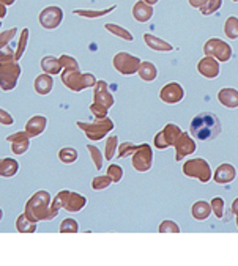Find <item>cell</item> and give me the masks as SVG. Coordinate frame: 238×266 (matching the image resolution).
<instances>
[{"instance_id":"obj_1","label":"cell","mask_w":238,"mask_h":266,"mask_svg":"<svg viewBox=\"0 0 238 266\" xmlns=\"http://www.w3.org/2000/svg\"><path fill=\"white\" fill-rule=\"evenodd\" d=\"M222 131L219 118L213 112H201L196 115L191 122L189 132L191 136L197 140H213L216 139Z\"/></svg>"},{"instance_id":"obj_2","label":"cell","mask_w":238,"mask_h":266,"mask_svg":"<svg viewBox=\"0 0 238 266\" xmlns=\"http://www.w3.org/2000/svg\"><path fill=\"white\" fill-rule=\"evenodd\" d=\"M205 56L213 57L218 62H227L232 57V47L219 38H211L204 46Z\"/></svg>"},{"instance_id":"obj_3","label":"cell","mask_w":238,"mask_h":266,"mask_svg":"<svg viewBox=\"0 0 238 266\" xmlns=\"http://www.w3.org/2000/svg\"><path fill=\"white\" fill-rule=\"evenodd\" d=\"M184 175L191 178H197L202 183H208L211 180V170L205 159H191L183 166Z\"/></svg>"},{"instance_id":"obj_4","label":"cell","mask_w":238,"mask_h":266,"mask_svg":"<svg viewBox=\"0 0 238 266\" xmlns=\"http://www.w3.org/2000/svg\"><path fill=\"white\" fill-rule=\"evenodd\" d=\"M63 84L70 87L73 91H81L85 87L95 84V77L91 74H81L77 70H67L63 73Z\"/></svg>"},{"instance_id":"obj_5","label":"cell","mask_w":238,"mask_h":266,"mask_svg":"<svg viewBox=\"0 0 238 266\" xmlns=\"http://www.w3.org/2000/svg\"><path fill=\"white\" fill-rule=\"evenodd\" d=\"M140 59L136 57V56H131L128 54V52H118V54L114 57V66H115V70L118 73H122V74H134L137 70H139V66H140Z\"/></svg>"},{"instance_id":"obj_6","label":"cell","mask_w":238,"mask_h":266,"mask_svg":"<svg viewBox=\"0 0 238 266\" xmlns=\"http://www.w3.org/2000/svg\"><path fill=\"white\" fill-rule=\"evenodd\" d=\"M19 76H21L19 65L11 63V62H4L2 65H0V87H2L5 91L11 90L16 85Z\"/></svg>"},{"instance_id":"obj_7","label":"cell","mask_w":238,"mask_h":266,"mask_svg":"<svg viewBox=\"0 0 238 266\" xmlns=\"http://www.w3.org/2000/svg\"><path fill=\"white\" fill-rule=\"evenodd\" d=\"M62 19H63V11L59 7H47L39 13V24L47 30L57 29Z\"/></svg>"},{"instance_id":"obj_8","label":"cell","mask_w":238,"mask_h":266,"mask_svg":"<svg viewBox=\"0 0 238 266\" xmlns=\"http://www.w3.org/2000/svg\"><path fill=\"white\" fill-rule=\"evenodd\" d=\"M181 136V131L177 125H167L164 131H161L160 134L155 137V145L158 148H166L169 145H175L178 137Z\"/></svg>"},{"instance_id":"obj_9","label":"cell","mask_w":238,"mask_h":266,"mask_svg":"<svg viewBox=\"0 0 238 266\" xmlns=\"http://www.w3.org/2000/svg\"><path fill=\"white\" fill-rule=\"evenodd\" d=\"M152 148L149 145H140L133 156V166L137 172H147L152 167Z\"/></svg>"},{"instance_id":"obj_10","label":"cell","mask_w":238,"mask_h":266,"mask_svg":"<svg viewBox=\"0 0 238 266\" xmlns=\"http://www.w3.org/2000/svg\"><path fill=\"white\" fill-rule=\"evenodd\" d=\"M160 96L167 104H177L184 98V90L178 82H170L161 88Z\"/></svg>"},{"instance_id":"obj_11","label":"cell","mask_w":238,"mask_h":266,"mask_svg":"<svg viewBox=\"0 0 238 266\" xmlns=\"http://www.w3.org/2000/svg\"><path fill=\"white\" fill-rule=\"evenodd\" d=\"M197 70H199V73L207 77V79H216L219 76V71H221V66L218 63L216 59L213 57H204L199 65H197Z\"/></svg>"},{"instance_id":"obj_12","label":"cell","mask_w":238,"mask_h":266,"mask_svg":"<svg viewBox=\"0 0 238 266\" xmlns=\"http://www.w3.org/2000/svg\"><path fill=\"white\" fill-rule=\"evenodd\" d=\"M175 147H177L175 159H177V161H181L183 156H188V154L196 151V142L186 134V132H181V136L175 142Z\"/></svg>"},{"instance_id":"obj_13","label":"cell","mask_w":238,"mask_h":266,"mask_svg":"<svg viewBox=\"0 0 238 266\" xmlns=\"http://www.w3.org/2000/svg\"><path fill=\"white\" fill-rule=\"evenodd\" d=\"M218 101L227 109L238 108V90L235 88H222L218 91Z\"/></svg>"},{"instance_id":"obj_14","label":"cell","mask_w":238,"mask_h":266,"mask_svg":"<svg viewBox=\"0 0 238 266\" xmlns=\"http://www.w3.org/2000/svg\"><path fill=\"white\" fill-rule=\"evenodd\" d=\"M235 177H236V172L232 164H221L215 172V181L218 184H227L233 181Z\"/></svg>"},{"instance_id":"obj_15","label":"cell","mask_w":238,"mask_h":266,"mask_svg":"<svg viewBox=\"0 0 238 266\" xmlns=\"http://www.w3.org/2000/svg\"><path fill=\"white\" fill-rule=\"evenodd\" d=\"M153 16V7L147 2H136V5L133 7V18L137 21V22H147L150 21Z\"/></svg>"},{"instance_id":"obj_16","label":"cell","mask_w":238,"mask_h":266,"mask_svg":"<svg viewBox=\"0 0 238 266\" xmlns=\"http://www.w3.org/2000/svg\"><path fill=\"white\" fill-rule=\"evenodd\" d=\"M144 41L150 49H153L156 52H170L172 49H174V46H172L170 43L164 41V39H161V38H156L150 33L144 35Z\"/></svg>"},{"instance_id":"obj_17","label":"cell","mask_w":238,"mask_h":266,"mask_svg":"<svg viewBox=\"0 0 238 266\" xmlns=\"http://www.w3.org/2000/svg\"><path fill=\"white\" fill-rule=\"evenodd\" d=\"M137 73H139L142 81H145V82H153L158 76V70L152 62H142Z\"/></svg>"},{"instance_id":"obj_18","label":"cell","mask_w":238,"mask_h":266,"mask_svg":"<svg viewBox=\"0 0 238 266\" xmlns=\"http://www.w3.org/2000/svg\"><path fill=\"white\" fill-rule=\"evenodd\" d=\"M211 212V205H208V202H196L193 206V216L197 221H205Z\"/></svg>"},{"instance_id":"obj_19","label":"cell","mask_w":238,"mask_h":266,"mask_svg":"<svg viewBox=\"0 0 238 266\" xmlns=\"http://www.w3.org/2000/svg\"><path fill=\"white\" fill-rule=\"evenodd\" d=\"M35 88H36V91L39 93V95H47V93L51 91V88H52V79L47 74L38 76L36 81H35Z\"/></svg>"},{"instance_id":"obj_20","label":"cell","mask_w":238,"mask_h":266,"mask_svg":"<svg viewBox=\"0 0 238 266\" xmlns=\"http://www.w3.org/2000/svg\"><path fill=\"white\" fill-rule=\"evenodd\" d=\"M41 68L49 74H57L62 70V63H60V60H57L54 57H46L41 60Z\"/></svg>"},{"instance_id":"obj_21","label":"cell","mask_w":238,"mask_h":266,"mask_svg":"<svg viewBox=\"0 0 238 266\" xmlns=\"http://www.w3.org/2000/svg\"><path fill=\"white\" fill-rule=\"evenodd\" d=\"M104 27H106V30H109L115 36H120L122 39H125V41H133V39H134L133 33H129L126 29L120 27V25H117V24H106Z\"/></svg>"},{"instance_id":"obj_22","label":"cell","mask_w":238,"mask_h":266,"mask_svg":"<svg viewBox=\"0 0 238 266\" xmlns=\"http://www.w3.org/2000/svg\"><path fill=\"white\" fill-rule=\"evenodd\" d=\"M224 33L229 39H236L238 38V18L230 16L227 18L226 24H224Z\"/></svg>"},{"instance_id":"obj_23","label":"cell","mask_w":238,"mask_h":266,"mask_svg":"<svg viewBox=\"0 0 238 266\" xmlns=\"http://www.w3.org/2000/svg\"><path fill=\"white\" fill-rule=\"evenodd\" d=\"M221 7H222V0H207L204 7L201 8V13L204 16H210L213 13H216Z\"/></svg>"},{"instance_id":"obj_24","label":"cell","mask_w":238,"mask_h":266,"mask_svg":"<svg viewBox=\"0 0 238 266\" xmlns=\"http://www.w3.org/2000/svg\"><path fill=\"white\" fill-rule=\"evenodd\" d=\"M112 10H115V7H111L108 10H103V11H87V10H76L74 13L79 16H85V18H100V16H104L111 13Z\"/></svg>"},{"instance_id":"obj_25","label":"cell","mask_w":238,"mask_h":266,"mask_svg":"<svg viewBox=\"0 0 238 266\" xmlns=\"http://www.w3.org/2000/svg\"><path fill=\"white\" fill-rule=\"evenodd\" d=\"M27 36H29V30L24 29L22 33H21V41H19V46H18L16 54H15V59H21V57H22L24 49H25V46H27Z\"/></svg>"},{"instance_id":"obj_26","label":"cell","mask_w":238,"mask_h":266,"mask_svg":"<svg viewBox=\"0 0 238 266\" xmlns=\"http://www.w3.org/2000/svg\"><path fill=\"white\" fill-rule=\"evenodd\" d=\"M211 209H213L215 215L221 219L224 215V200L222 198H219V197L213 198V200H211Z\"/></svg>"},{"instance_id":"obj_27","label":"cell","mask_w":238,"mask_h":266,"mask_svg":"<svg viewBox=\"0 0 238 266\" xmlns=\"http://www.w3.org/2000/svg\"><path fill=\"white\" fill-rule=\"evenodd\" d=\"M160 232L161 233H166V232H174V233H178L180 229L175 222H170V221H164L161 225H160Z\"/></svg>"},{"instance_id":"obj_28","label":"cell","mask_w":238,"mask_h":266,"mask_svg":"<svg viewBox=\"0 0 238 266\" xmlns=\"http://www.w3.org/2000/svg\"><path fill=\"white\" fill-rule=\"evenodd\" d=\"M59 60H60L62 66H67L68 70H77V62H76L74 59L67 57V56H63V57H60Z\"/></svg>"},{"instance_id":"obj_29","label":"cell","mask_w":238,"mask_h":266,"mask_svg":"<svg viewBox=\"0 0 238 266\" xmlns=\"http://www.w3.org/2000/svg\"><path fill=\"white\" fill-rule=\"evenodd\" d=\"M123 177V170L120 167H117V166H112L109 169V178H112V181H118V180H122Z\"/></svg>"},{"instance_id":"obj_30","label":"cell","mask_w":238,"mask_h":266,"mask_svg":"<svg viewBox=\"0 0 238 266\" xmlns=\"http://www.w3.org/2000/svg\"><path fill=\"white\" fill-rule=\"evenodd\" d=\"M16 32H18V29H11V30H8V32H4L2 35H0V47L2 46H5L10 39L16 35Z\"/></svg>"},{"instance_id":"obj_31","label":"cell","mask_w":238,"mask_h":266,"mask_svg":"<svg viewBox=\"0 0 238 266\" xmlns=\"http://www.w3.org/2000/svg\"><path fill=\"white\" fill-rule=\"evenodd\" d=\"M62 232H77V224L73 219H67L60 227Z\"/></svg>"},{"instance_id":"obj_32","label":"cell","mask_w":238,"mask_h":266,"mask_svg":"<svg viewBox=\"0 0 238 266\" xmlns=\"http://www.w3.org/2000/svg\"><path fill=\"white\" fill-rule=\"evenodd\" d=\"M117 145V137H111L108 140V145H106V156H108V159H111L114 156V148Z\"/></svg>"},{"instance_id":"obj_33","label":"cell","mask_w":238,"mask_h":266,"mask_svg":"<svg viewBox=\"0 0 238 266\" xmlns=\"http://www.w3.org/2000/svg\"><path fill=\"white\" fill-rule=\"evenodd\" d=\"M109 183H111V180H109L108 177H98L91 186H93L95 189H103V188H106V186H108Z\"/></svg>"},{"instance_id":"obj_34","label":"cell","mask_w":238,"mask_h":266,"mask_svg":"<svg viewBox=\"0 0 238 266\" xmlns=\"http://www.w3.org/2000/svg\"><path fill=\"white\" fill-rule=\"evenodd\" d=\"M205 2H207V0H189V5L193 8H202Z\"/></svg>"},{"instance_id":"obj_35","label":"cell","mask_w":238,"mask_h":266,"mask_svg":"<svg viewBox=\"0 0 238 266\" xmlns=\"http://www.w3.org/2000/svg\"><path fill=\"white\" fill-rule=\"evenodd\" d=\"M232 211L235 212V215H238V198H236V200L232 203Z\"/></svg>"},{"instance_id":"obj_36","label":"cell","mask_w":238,"mask_h":266,"mask_svg":"<svg viewBox=\"0 0 238 266\" xmlns=\"http://www.w3.org/2000/svg\"><path fill=\"white\" fill-rule=\"evenodd\" d=\"M0 4H2V5H7V7H10V5L15 4V0H0Z\"/></svg>"},{"instance_id":"obj_37","label":"cell","mask_w":238,"mask_h":266,"mask_svg":"<svg viewBox=\"0 0 238 266\" xmlns=\"http://www.w3.org/2000/svg\"><path fill=\"white\" fill-rule=\"evenodd\" d=\"M144 2H147V4H150V5H155V4L160 2V0H144Z\"/></svg>"},{"instance_id":"obj_38","label":"cell","mask_w":238,"mask_h":266,"mask_svg":"<svg viewBox=\"0 0 238 266\" xmlns=\"http://www.w3.org/2000/svg\"><path fill=\"white\" fill-rule=\"evenodd\" d=\"M236 225H238V218H236Z\"/></svg>"},{"instance_id":"obj_39","label":"cell","mask_w":238,"mask_h":266,"mask_svg":"<svg viewBox=\"0 0 238 266\" xmlns=\"http://www.w3.org/2000/svg\"><path fill=\"white\" fill-rule=\"evenodd\" d=\"M233 2H238V0H233Z\"/></svg>"}]
</instances>
